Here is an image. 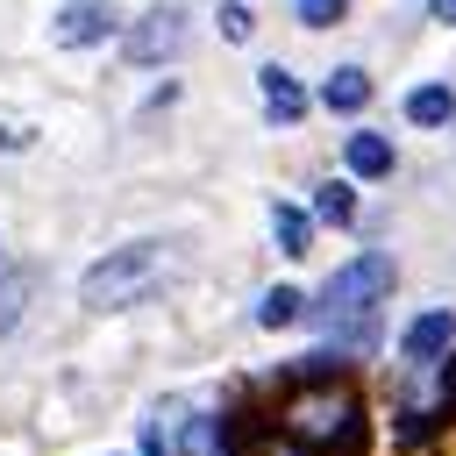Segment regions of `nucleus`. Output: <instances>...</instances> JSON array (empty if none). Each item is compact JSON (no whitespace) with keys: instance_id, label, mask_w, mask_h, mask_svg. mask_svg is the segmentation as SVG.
<instances>
[{"instance_id":"12","label":"nucleus","mask_w":456,"mask_h":456,"mask_svg":"<svg viewBox=\"0 0 456 456\" xmlns=\"http://www.w3.org/2000/svg\"><path fill=\"white\" fill-rule=\"evenodd\" d=\"M271 235H278V249H285V256H306V242H314V221H306L292 200H278V207H271Z\"/></svg>"},{"instance_id":"11","label":"nucleus","mask_w":456,"mask_h":456,"mask_svg":"<svg viewBox=\"0 0 456 456\" xmlns=\"http://www.w3.org/2000/svg\"><path fill=\"white\" fill-rule=\"evenodd\" d=\"M321 100H328L335 114H356V107L370 100V78H363L356 64H335V71H328V86H321Z\"/></svg>"},{"instance_id":"6","label":"nucleus","mask_w":456,"mask_h":456,"mask_svg":"<svg viewBox=\"0 0 456 456\" xmlns=\"http://www.w3.org/2000/svg\"><path fill=\"white\" fill-rule=\"evenodd\" d=\"M64 50H86V43H107L114 36V7L107 0H71L64 14H57V28H50Z\"/></svg>"},{"instance_id":"1","label":"nucleus","mask_w":456,"mask_h":456,"mask_svg":"<svg viewBox=\"0 0 456 456\" xmlns=\"http://www.w3.org/2000/svg\"><path fill=\"white\" fill-rule=\"evenodd\" d=\"M278 435L299 442L306 456H363V442H370V428H363V399H356L349 385H335V378L292 392L285 413H278Z\"/></svg>"},{"instance_id":"5","label":"nucleus","mask_w":456,"mask_h":456,"mask_svg":"<svg viewBox=\"0 0 456 456\" xmlns=\"http://www.w3.org/2000/svg\"><path fill=\"white\" fill-rule=\"evenodd\" d=\"M185 36H192V21L178 14V7H150V14H135V28H128V64H171L178 50H185Z\"/></svg>"},{"instance_id":"3","label":"nucleus","mask_w":456,"mask_h":456,"mask_svg":"<svg viewBox=\"0 0 456 456\" xmlns=\"http://www.w3.org/2000/svg\"><path fill=\"white\" fill-rule=\"evenodd\" d=\"M164 242H121L114 256H100L93 271H86V306H128V299H142L157 278H164Z\"/></svg>"},{"instance_id":"9","label":"nucleus","mask_w":456,"mask_h":456,"mask_svg":"<svg viewBox=\"0 0 456 456\" xmlns=\"http://www.w3.org/2000/svg\"><path fill=\"white\" fill-rule=\"evenodd\" d=\"M406 121H413V128L456 121V93H449V86H413V93H406Z\"/></svg>"},{"instance_id":"14","label":"nucleus","mask_w":456,"mask_h":456,"mask_svg":"<svg viewBox=\"0 0 456 456\" xmlns=\"http://www.w3.org/2000/svg\"><path fill=\"white\" fill-rule=\"evenodd\" d=\"M314 214H321V221H335V228H342V221H356V192H349V185H335V178H328V185H321V192H314Z\"/></svg>"},{"instance_id":"19","label":"nucleus","mask_w":456,"mask_h":456,"mask_svg":"<svg viewBox=\"0 0 456 456\" xmlns=\"http://www.w3.org/2000/svg\"><path fill=\"white\" fill-rule=\"evenodd\" d=\"M428 14H435V21H449V28H456V0H428Z\"/></svg>"},{"instance_id":"16","label":"nucleus","mask_w":456,"mask_h":456,"mask_svg":"<svg viewBox=\"0 0 456 456\" xmlns=\"http://www.w3.org/2000/svg\"><path fill=\"white\" fill-rule=\"evenodd\" d=\"M342 14H349V0H299V21L306 28H335Z\"/></svg>"},{"instance_id":"13","label":"nucleus","mask_w":456,"mask_h":456,"mask_svg":"<svg viewBox=\"0 0 456 456\" xmlns=\"http://www.w3.org/2000/svg\"><path fill=\"white\" fill-rule=\"evenodd\" d=\"M299 314H306V292H292V285H271V292H264V306H256V321H264V328H292Z\"/></svg>"},{"instance_id":"8","label":"nucleus","mask_w":456,"mask_h":456,"mask_svg":"<svg viewBox=\"0 0 456 456\" xmlns=\"http://www.w3.org/2000/svg\"><path fill=\"white\" fill-rule=\"evenodd\" d=\"M256 86H264L271 121H299V114H306V93H299V78H292L285 64H264V71H256Z\"/></svg>"},{"instance_id":"18","label":"nucleus","mask_w":456,"mask_h":456,"mask_svg":"<svg viewBox=\"0 0 456 456\" xmlns=\"http://www.w3.org/2000/svg\"><path fill=\"white\" fill-rule=\"evenodd\" d=\"M449 413H456V349L442 356V420H449Z\"/></svg>"},{"instance_id":"7","label":"nucleus","mask_w":456,"mask_h":456,"mask_svg":"<svg viewBox=\"0 0 456 456\" xmlns=\"http://www.w3.org/2000/svg\"><path fill=\"white\" fill-rule=\"evenodd\" d=\"M413 363H442L449 349H456V314H420L413 328H406V342H399Z\"/></svg>"},{"instance_id":"17","label":"nucleus","mask_w":456,"mask_h":456,"mask_svg":"<svg viewBox=\"0 0 456 456\" xmlns=\"http://www.w3.org/2000/svg\"><path fill=\"white\" fill-rule=\"evenodd\" d=\"M249 28H256V14H249L242 0H221V36H228V43H242Z\"/></svg>"},{"instance_id":"15","label":"nucleus","mask_w":456,"mask_h":456,"mask_svg":"<svg viewBox=\"0 0 456 456\" xmlns=\"http://www.w3.org/2000/svg\"><path fill=\"white\" fill-rule=\"evenodd\" d=\"M235 456H306V449H299V442H285L278 428H264V435H242V442H235Z\"/></svg>"},{"instance_id":"2","label":"nucleus","mask_w":456,"mask_h":456,"mask_svg":"<svg viewBox=\"0 0 456 456\" xmlns=\"http://www.w3.org/2000/svg\"><path fill=\"white\" fill-rule=\"evenodd\" d=\"M385 292H392V256H385V249H363V256H349V264L321 285V299H314L306 314H314V328H328L342 349H363Z\"/></svg>"},{"instance_id":"10","label":"nucleus","mask_w":456,"mask_h":456,"mask_svg":"<svg viewBox=\"0 0 456 456\" xmlns=\"http://www.w3.org/2000/svg\"><path fill=\"white\" fill-rule=\"evenodd\" d=\"M342 157H349V171H356V178H385V171H392V142H385L378 128H356Z\"/></svg>"},{"instance_id":"4","label":"nucleus","mask_w":456,"mask_h":456,"mask_svg":"<svg viewBox=\"0 0 456 456\" xmlns=\"http://www.w3.org/2000/svg\"><path fill=\"white\" fill-rule=\"evenodd\" d=\"M228 435L214 413H185V406H157V420L142 428V456H214Z\"/></svg>"}]
</instances>
